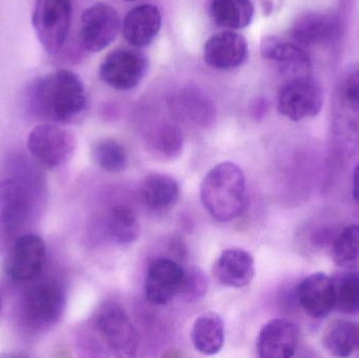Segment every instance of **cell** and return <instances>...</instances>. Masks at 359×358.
Segmentation results:
<instances>
[{
    "mask_svg": "<svg viewBox=\"0 0 359 358\" xmlns=\"http://www.w3.org/2000/svg\"><path fill=\"white\" fill-rule=\"evenodd\" d=\"M29 103L37 115L54 123H71L88 107V95L79 76L69 69H56L34 83Z\"/></svg>",
    "mask_w": 359,
    "mask_h": 358,
    "instance_id": "obj_1",
    "label": "cell"
},
{
    "mask_svg": "<svg viewBox=\"0 0 359 358\" xmlns=\"http://www.w3.org/2000/svg\"><path fill=\"white\" fill-rule=\"evenodd\" d=\"M200 195L203 206L215 221L232 222L246 209L244 172L233 162L217 164L203 180Z\"/></svg>",
    "mask_w": 359,
    "mask_h": 358,
    "instance_id": "obj_2",
    "label": "cell"
},
{
    "mask_svg": "<svg viewBox=\"0 0 359 358\" xmlns=\"http://www.w3.org/2000/svg\"><path fill=\"white\" fill-rule=\"evenodd\" d=\"M71 0H36L32 13V25L36 37L48 54L62 50L72 22Z\"/></svg>",
    "mask_w": 359,
    "mask_h": 358,
    "instance_id": "obj_3",
    "label": "cell"
},
{
    "mask_svg": "<svg viewBox=\"0 0 359 358\" xmlns=\"http://www.w3.org/2000/svg\"><path fill=\"white\" fill-rule=\"evenodd\" d=\"M94 328L111 352L118 357H135L138 350V333L120 305L103 303L95 315Z\"/></svg>",
    "mask_w": 359,
    "mask_h": 358,
    "instance_id": "obj_4",
    "label": "cell"
},
{
    "mask_svg": "<svg viewBox=\"0 0 359 358\" xmlns=\"http://www.w3.org/2000/svg\"><path fill=\"white\" fill-rule=\"evenodd\" d=\"M27 146L32 157L42 167L55 170L73 157L76 139L69 130L55 123H41L29 132Z\"/></svg>",
    "mask_w": 359,
    "mask_h": 358,
    "instance_id": "obj_5",
    "label": "cell"
},
{
    "mask_svg": "<svg viewBox=\"0 0 359 358\" xmlns=\"http://www.w3.org/2000/svg\"><path fill=\"white\" fill-rule=\"evenodd\" d=\"M65 309V294L56 282L46 281L25 294L22 304L25 323L35 330H48L57 325Z\"/></svg>",
    "mask_w": 359,
    "mask_h": 358,
    "instance_id": "obj_6",
    "label": "cell"
},
{
    "mask_svg": "<svg viewBox=\"0 0 359 358\" xmlns=\"http://www.w3.org/2000/svg\"><path fill=\"white\" fill-rule=\"evenodd\" d=\"M324 101L323 86L311 76H303L289 79L280 88L278 109L291 121H301L318 115Z\"/></svg>",
    "mask_w": 359,
    "mask_h": 358,
    "instance_id": "obj_7",
    "label": "cell"
},
{
    "mask_svg": "<svg viewBox=\"0 0 359 358\" xmlns=\"http://www.w3.org/2000/svg\"><path fill=\"white\" fill-rule=\"evenodd\" d=\"M120 29L117 11L104 2H97L82 14L78 40L88 52H100L117 38Z\"/></svg>",
    "mask_w": 359,
    "mask_h": 358,
    "instance_id": "obj_8",
    "label": "cell"
},
{
    "mask_svg": "<svg viewBox=\"0 0 359 358\" xmlns=\"http://www.w3.org/2000/svg\"><path fill=\"white\" fill-rule=\"evenodd\" d=\"M46 247L37 235L27 233L17 237L8 250L4 263L6 275L15 282H31L43 268Z\"/></svg>",
    "mask_w": 359,
    "mask_h": 358,
    "instance_id": "obj_9",
    "label": "cell"
},
{
    "mask_svg": "<svg viewBox=\"0 0 359 358\" xmlns=\"http://www.w3.org/2000/svg\"><path fill=\"white\" fill-rule=\"evenodd\" d=\"M29 212V195L25 185L15 180L0 183V254L14 242Z\"/></svg>",
    "mask_w": 359,
    "mask_h": 358,
    "instance_id": "obj_10",
    "label": "cell"
},
{
    "mask_svg": "<svg viewBox=\"0 0 359 358\" xmlns=\"http://www.w3.org/2000/svg\"><path fill=\"white\" fill-rule=\"evenodd\" d=\"M147 59L138 50L120 48L105 57L100 67V78L118 90H130L139 85L147 71Z\"/></svg>",
    "mask_w": 359,
    "mask_h": 358,
    "instance_id": "obj_11",
    "label": "cell"
},
{
    "mask_svg": "<svg viewBox=\"0 0 359 358\" xmlns=\"http://www.w3.org/2000/svg\"><path fill=\"white\" fill-rule=\"evenodd\" d=\"M185 269L172 259H157L149 265L145 277V296L153 305H166L180 296Z\"/></svg>",
    "mask_w": 359,
    "mask_h": 358,
    "instance_id": "obj_12",
    "label": "cell"
},
{
    "mask_svg": "<svg viewBox=\"0 0 359 358\" xmlns=\"http://www.w3.org/2000/svg\"><path fill=\"white\" fill-rule=\"evenodd\" d=\"M248 57V43L240 34L223 31L215 34L204 46L207 64L217 71H232L240 67Z\"/></svg>",
    "mask_w": 359,
    "mask_h": 358,
    "instance_id": "obj_13",
    "label": "cell"
},
{
    "mask_svg": "<svg viewBox=\"0 0 359 358\" xmlns=\"http://www.w3.org/2000/svg\"><path fill=\"white\" fill-rule=\"evenodd\" d=\"M299 343V328L292 322L276 319L268 322L257 340V350L262 358H290Z\"/></svg>",
    "mask_w": 359,
    "mask_h": 358,
    "instance_id": "obj_14",
    "label": "cell"
},
{
    "mask_svg": "<svg viewBox=\"0 0 359 358\" xmlns=\"http://www.w3.org/2000/svg\"><path fill=\"white\" fill-rule=\"evenodd\" d=\"M297 294L302 309L312 319H324L334 310L332 277L325 273H314L305 277L299 283Z\"/></svg>",
    "mask_w": 359,
    "mask_h": 358,
    "instance_id": "obj_15",
    "label": "cell"
},
{
    "mask_svg": "<svg viewBox=\"0 0 359 358\" xmlns=\"http://www.w3.org/2000/svg\"><path fill=\"white\" fill-rule=\"evenodd\" d=\"M262 55L266 59L278 63L280 71L287 77L309 76L311 61L307 53L294 42L284 41L278 37H267L261 46Z\"/></svg>",
    "mask_w": 359,
    "mask_h": 358,
    "instance_id": "obj_16",
    "label": "cell"
},
{
    "mask_svg": "<svg viewBox=\"0 0 359 358\" xmlns=\"http://www.w3.org/2000/svg\"><path fill=\"white\" fill-rule=\"evenodd\" d=\"M213 275L226 287H246L255 275L253 256L241 248L224 250L213 266Z\"/></svg>",
    "mask_w": 359,
    "mask_h": 358,
    "instance_id": "obj_17",
    "label": "cell"
},
{
    "mask_svg": "<svg viewBox=\"0 0 359 358\" xmlns=\"http://www.w3.org/2000/svg\"><path fill=\"white\" fill-rule=\"evenodd\" d=\"M339 33V21L326 13H309L299 17L292 29L293 42L301 46H316L329 43Z\"/></svg>",
    "mask_w": 359,
    "mask_h": 358,
    "instance_id": "obj_18",
    "label": "cell"
},
{
    "mask_svg": "<svg viewBox=\"0 0 359 358\" xmlns=\"http://www.w3.org/2000/svg\"><path fill=\"white\" fill-rule=\"evenodd\" d=\"M161 25V13L157 6L151 4L136 6L124 19V38L133 46L144 48L157 37Z\"/></svg>",
    "mask_w": 359,
    "mask_h": 358,
    "instance_id": "obj_19",
    "label": "cell"
},
{
    "mask_svg": "<svg viewBox=\"0 0 359 358\" xmlns=\"http://www.w3.org/2000/svg\"><path fill=\"white\" fill-rule=\"evenodd\" d=\"M181 189L178 182L168 174H154L145 177L141 185L143 203L154 212H164L178 204Z\"/></svg>",
    "mask_w": 359,
    "mask_h": 358,
    "instance_id": "obj_20",
    "label": "cell"
},
{
    "mask_svg": "<svg viewBox=\"0 0 359 358\" xmlns=\"http://www.w3.org/2000/svg\"><path fill=\"white\" fill-rule=\"evenodd\" d=\"M194 349L204 355H215L223 349L225 343V326L223 319L215 312L201 315L191 330Z\"/></svg>",
    "mask_w": 359,
    "mask_h": 358,
    "instance_id": "obj_21",
    "label": "cell"
},
{
    "mask_svg": "<svg viewBox=\"0 0 359 358\" xmlns=\"http://www.w3.org/2000/svg\"><path fill=\"white\" fill-rule=\"evenodd\" d=\"M322 344L332 357H348L359 351V323L337 319L323 332Z\"/></svg>",
    "mask_w": 359,
    "mask_h": 358,
    "instance_id": "obj_22",
    "label": "cell"
},
{
    "mask_svg": "<svg viewBox=\"0 0 359 358\" xmlns=\"http://www.w3.org/2000/svg\"><path fill=\"white\" fill-rule=\"evenodd\" d=\"M210 14L217 25L232 31L250 25L255 6L251 0H211Z\"/></svg>",
    "mask_w": 359,
    "mask_h": 358,
    "instance_id": "obj_23",
    "label": "cell"
},
{
    "mask_svg": "<svg viewBox=\"0 0 359 358\" xmlns=\"http://www.w3.org/2000/svg\"><path fill=\"white\" fill-rule=\"evenodd\" d=\"M331 277L334 286V310L359 315V267L345 268Z\"/></svg>",
    "mask_w": 359,
    "mask_h": 358,
    "instance_id": "obj_24",
    "label": "cell"
},
{
    "mask_svg": "<svg viewBox=\"0 0 359 358\" xmlns=\"http://www.w3.org/2000/svg\"><path fill=\"white\" fill-rule=\"evenodd\" d=\"M172 104L180 116L194 124L206 125L212 119L213 109L210 101L196 88L182 90L175 97Z\"/></svg>",
    "mask_w": 359,
    "mask_h": 358,
    "instance_id": "obj_25",
    "label": "cell"
},
{
    "mask_svg": "<svg viewBox=\"0 0 359 358\" xmlns=\"http://www.w3.org/2000/svg\"><path fill=\"white\" fill-rule=\"evenodd\" d=\"M107 230L116 243L128 245L138 241L141 229L138 218L126 205L114 206L109 214Z\"/></svg>",
    "mask_w": 359,
    "mask_h": 358,
    "instance_id": "obj_26",
    "label": "cell"
},
{
    "mask_svg": "<svg viewBox=\"0 0 359 358\" xmlns=\"http://www.w3.org/2000/svg\"><path fill=\"white\" fill-rule=\"evenodd\" d=\"M184 137L181 130L174 124L160 125L149 138V149L158 159L170 161L181 156Z\"/></svg>",
    "mask_w": 359,
    "mask_h": 358,
    "instance_id": "obj_27",
    "label": "cell"
},
{
    "mask_svg": "<svg viewBox=\"0 0 359 358\" xmlns=\"http://www.w3.org/2000/svg\"><path fill=\"white\" fill-rule=\"evenodd\" d=\"M333 263L341 268L359 267V225L345 227L331 248Z\"/></svg>",
    "mask_w": 359,
    "mask_h": 358,
    "instance_id": "obj_28",
    "label": "cell"
},
{
    "mask_svg": "<svg viewBox=\"0 0 359 358\" xmlns=\"http://www.w3.org/2000/svg\"><path fill=\"white\" fill-rule=\"evenodd\" d=\"M92 155L99 167L111 174H120L128 165V157L124 147L111 138L101 139L93 145Z\"/></svg>",
    "mask_w": 359,
    "mask_h": 358,
    "instance_id": "obj_29",
    "label": "cell"
},
{
    "mask_svg": "<svg viewBox=\"0 0 359 358\" xmlns=\"http://www.w3.org/2000/svg\"><path fill=\"white\" fill-rule=\"evenodd\" d=\"M208 290V277L200 268L185 270L183 287L180 292L179 298L184 302L194 303L204 298Z\"/></svg>",
    "mask_w": 359,
    "mask_h": 358,
    "instance_id": "obj_30",
    "label": "cell"
},
{
    "mask_svg": "<svg viewBox=\"0 0 359 358\" xmlns=\"http://www.w3.org/2000/svg\"><path fill=\"white\" fill-rule=\"evenodd\" d=\"M348 100L359 109V73L352 76L346 88Z\"/></svg>",
    "mask_w": 359,
    "mask_h": 358,
    "instance_id": "obj_31",
    "label": "cell"
},
{
    "mask_svg": "<svg viewBox=\"0 0 359 358\" xmlns=\"http://www.w3.org/2000/svg\"><path fill=\"white\" fill-rule=\"evenodd\" d=\"M353 199L359 205V165L353 172Z\"/></svg>",
    "mask_w": 359,
    "mask_h": 358,
    "instance_id": "obj_32",
    "label": "cell"
},
{
    "mask_svg": "<svg viewBox=\"0 0 359 358\" xmlns=\"http://www.w3.org/2000/svg\"><path fill=\"white\" fill-rule=\"evenodd\" d=\"M0 312H1V298H0Z\"/></svg>",
    "mask_w": 359,
    "mask_h": 358,
    "instance_id": "obj_33",
    "label": "cell"
},
{
    "mask_svg": "<svg viewBox=\"0 0 359 358\" xmlns=\"http://www.w3.org/2000/svg\"><path fill=\"white\" fill-rule=\"evenodd\" d=\"M126 1H137V0H126Z\"/></svg>",
    "mask_w": 359,
    "mask_h": 358,
    "instance_id": "obj_34",
    "label": "cell"
}]
</instances>
